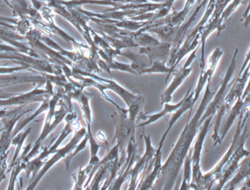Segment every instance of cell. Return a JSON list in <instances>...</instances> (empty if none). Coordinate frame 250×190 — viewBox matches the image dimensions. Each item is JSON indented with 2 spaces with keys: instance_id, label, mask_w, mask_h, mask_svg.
Here are the masks:
<instances>
[{
  "instance_id": "obj_1",
  "label": "cell",
  "mask_w": 250,
  "mask_h": 190,
  "mask_svg": "<svg viewBox=\"0 0 250 190\" xmlns=\"http://www.w3.org/2000/svg\"><path fill=\"white\" fill-rule=\"evenodd\" d=\"M210 82L211 79H208L205 94L199 107L192 119L188 118L185 128L166 163L162 166L160 175L154 182L151 190H173L174 188L175 184L183 167L185 158L189 154L192 142L198 135L200 128L203 125L200 122L201 117L217 93V91H211L210 90Z\"/></svg>"
},
{
  "instance_id": "obj_2",
  "label": "cell",
  "mask_w": 250,
  "mask_h": 190,
  "mask_svg": "<svg viewBox=\"0 0 250 190\" xmlns=\"http://www.w3.org/2000/svg\"><path fill=\"white\" fill-rule=\"evenodd\" d=\"M249 116V114H246L245 112L242 111L241 113L240 116H239V122H238L237 126H236V132H235L234 135H233V139H232L229 149L226 151L222 160L219 162L218 164L211 171L204 173L203 175L201 183H200L197 190H211L216 182H218L219 179L221 177L223 167L226 166V163H228L233 151L237 147L238 144H239L242 130H243L244 126H245V123H246Z\"/></svg>"
},
{
  "instance_id": "obj_3",
  "label": "cell",
  "mask_w": 250,
  "mask_h": 190,
  "mask_svg": "<svg viewBox=\"0 0 250 190\" xmlns=\"http://www.w3.org/2000/svg\"><path fill=\"white\" fill-rule=\"evenodd\" d=\"M250 135V132H248V127L246 126L244 131H242L237 147L233 151L231 157H230L226 166L223 167L221 177L219 179L218 183L215 186L213 187L211 190H223L226 184L233 177V176L239 170L242 160L246 158L250 155V150L245 148V144H246Z\"/></svg>"
},
{
  "instance_id": "obj_4",
  "label": "cell",
  "mask_w": 250,
  "mask_h": 190,
  "mask_svg": "<svg viewBox=\"0 0 250 190\" xmlns=\"http://www.w3.org/2000/svg\"><path fill=\"white\" fill-rule=\"evenodd\" d=\"M214 117H210L203 123L200 128L199 132L197 135L196 141L192 148V154L191 156L192 162V182H191V190H197L202 179L203 173L201 170V154L204 148V141L208 135V130L211 126V121Z\"/></svg>"
},
{
  "instance_id": "obj_5",
  "label": "cell",
  "mask_w": 250,
  "mask_h": 190,
  "mask_svg": "<svg viewBox=\"0 0 250 190\" xmlns=\"http://www.w3.org/2000/svg\"><path fill=\"white\" fill-rule=\"evenodd\" d=\"M198 49V47L192 51L190 57L188 58L185 63V66H183L182 69H179V71L176 72L175 74L174 78H173V81H172L170 85H169L168 88L161 95V104H167V103H170L171 101L172 95H173V93L177 90V88L182 85V82L185 81V79L190 74L191 71H192V68L189 67L190 63L193 61L194 59L196 57V51Z\"/></svg>"
},
{
  "instance_id": "obj_6",
  "label": "cell",
  "mask_w": 250,
  "mask_h": 190,
  "mask_svg": "<svg viewBox=\"0 0 250 190\" xmlns=\"http://www.w3.org/2000/svg\"><path fill=\"white\" fill-rule=\"evenodd\" d=\"M170 131L166 129V132L163 134L160 142H159L157 148H156L155 154L154 157V165H153L152 169L149 173H148L146 177L143 181L141 187L138 190H151L154 182L157 180V177L160 175V170H161L162 166V155H163V148L164 145L165 141L166 138L168 135Z\"/></svg>"
},
{
  "instance_id": "obj_7",
  "label": "cell",
  "mask_w": 250,
  "mask_h": 190,
  "mask_svg": "<svg viewBox=\"0 0 250 190\" xmlns=\"http://www.w3.org/2000/svg\"><path fill=\"white\" fill-rule=\"evenodd\" d=\"M171 47L172 44L170 43H160L159 45L153 47H142L140 48L139 54L147 56L149 66L154 60H160L166 63L169 55H170Z\"/></svg>"
},
{
  "instance_id": "obj_8",
  "label": "cell",
  "mask_w": 250,
  "mask_h": 190,
  "mask_svg": "<svg viewBox=\"0 0 250 190\" xmlns=\"http://www.w3.org/2000/svg\"><path fill=\"white\" fill-rule=\"evenodd\" d=\"M184 100H185V98H182L177 104H170L169 103H167V104H163L164 108L163 109V110L159 112V113H155V114L147 115L141 113L139 116H138V119H137V120H144V122L136 126V127H143V126L152 124V123H155L157 120L161 119L162 118L166 116V115L174 113L182 106V103L184 102Z\"/></svg>"
},
{
  "instance_id": "obj_9",
  "label": "cell",
  "mask_w": 250,
  "mask_h": 190,
  "mask_svg": "<svg viewBox=\"0 0 250 190\" xmlns=\"http://www.w3.org/2000/svg\"><path fill=\"white\" fill-rule=\"evenodd\" d=\"M185 100L184 102L182 103V106L173 113V116L170 119V121H169L168 127L167 128V130L170 131L175 123H176L178 120L182 117V115L184 113H186L188 110H189V114L188 118L191 117V113H192V108H193L194 105L193 98H194V92H191V88L188 90L187 92L186 95H185Z\"/></svg>"
},
{
  "instance_id": "obj_10",
  "label": "cell",
  "mask_w": 250,
  "mask_h": 190,
  "mask_svg": "<svg viewBox=\"0 0 250 190\" xmlns=\"http://www.w3.org/2000/svg\"><path fill=\"white\" fill-rule=\"evenodd\" d=\"M244 107H245V102H244V99H242V97H241L236 101L234 106H233V107H232L226 124L224 125L222 130H220V140H221L222 142H223L224 138H226V135L230 130L235 120L240 116Z\"/></svg>"
},
{
  "instance_id": "obj_11",
  "label": "cell",
  "mask_w": 250,
  "mask_h": 190,
  "mask_svg": "<svg viewBox=\"0 0 250 190\" xmlns=\"http://www.w3.org/2000/svg\"><path fill=\"white\" fill-rule=\"evenodd\" d=\"M179 26H173V25L166 24L162 26H157L155 27L150 28L147 29L148 32H152L157 34L159 37L163 41L167 43H172L174 41L175 37L177 33Z\"/></svg>"
},
{
  "instance_id": "obj_12",
  "label": "cell",
  "mask_w": 250,
  "mask_h": 190,
  "mask_svg": "<svg viewBox=\"0 0 250 190\" xmlns=\"http://www.w3.org/2000/svg\"><path fill=\"white\" fill-rule=\"evenodd\" d=\"M173 72H175V70H173L171 68L167 67L166 66V63H164V62L160 61V60H154L149 67L143 69L140 73V75L144 74V73H167L168 76L166 79V82H167V79L170 76L169 75L173 73Z\"/></svg>"
},
{
  "instance_id": "obj_13",
  "label": "cell",
  "mask_w": 250,
  "mask_h": 190,
  "mask_svg": "<svg viewBox=\"0 0 250 190\" xmlns=\"http://www.w3.org/2000/svg\"><path fill=\"white\" fill-rule=\"evenodd\" d=\"M121 54L127 57L128 59H129L132 61L131 67L138 73V74H140L143 69H146V66L148 65L149 66L148 61H146L145 59H143V57H140L138 54H134L132 51H128L125 53L121 52Z\"/></svg>"
},
{
  "instance_id": "obj_14",
  "label": "cell",
  "mask_w": 250,
  "mask_h": 190,
  "mask_svg": "<svg viewBox=\"0 0 250 190\" xmlns=\"http://www.w3.org/2000/svg\"><path fill=\"white\" fill-rule=\"evenodd\" d=\"M74 186L72 190H83L84 185L88 179V174L85 168L81 167L72 175Z\"/></svg>"
},
{
  "instance_id": "obj_15",
  "label": "cell",
  "mask_w": 250,
  "mask_h": 190,
  "mask_svg": "<svg viewBox=\"0 0 250 190\" xmlns=\"http://www.w3.org/2000/svg\"><path fill=\"white\" fill-rule=\"evenodd\" d=\"M135 41L139 47L141 46L142 47H153L160 44V42L155 38L150 36L148 34L143 33V32L135 35Z\"/></svg>"
},
{
  "instance_id": "obj_16",
  "label": "cell",
  "mask_w": 250,
  "mask_h": 190,
  "mask_svg": "<svg viewBox=\"0 0 250 190\" xmlns=\"http://www.w3.org/2000/svg\"><path fill=\"white\" fill-rule=\"evenodd\" d=\"M88 142H89V139H88L87 135L81 141L80 143L78 144L77 146L75 148L74 151L72 154H69L67 157H64V163H65L66 168L68 170L69 167H70V163H71L72 160L75 156L77 155L79 153L82 152L85 148H86V145H87Z\"/></svg>"
},
{
  "instance_id": "obj_17",
  "label": "cell",
  "mask_w": 250,
  "mask_h": 190,
  "mask_svg": "<svg viewBox=\"0 0 250 190\" xmlns=\"http://www.w3.org/2000/svg\"><path fill=\"white\" fill-rule=\"evenodd\" d=\"M97 138H98V139L100 140V141H101L103 143H104V145L108 146V143L107 142L106 138H105V135H104L103 132H101V131H99V132H98V134H97Z\"/></svg>"
},
{
  "instance_id": "obj_18",
  "label": "cell",
  "mask_w": 250,
  "mask_h": 190,
  "mask_svg": "<svg viewBox=\"0 0 250 190\" xmlns=\"http://www.w3.org/2000/svg\"><path fill=\"white\" fill-rule=\"evenodd\" d=\"M249 150H250V149H249Z\"/></svg>"
}]
</instances>
